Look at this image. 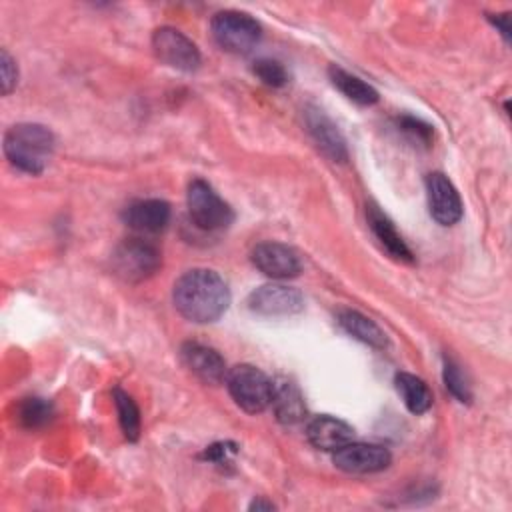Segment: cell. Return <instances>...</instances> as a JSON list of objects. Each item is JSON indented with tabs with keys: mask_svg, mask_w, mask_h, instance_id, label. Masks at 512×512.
Returning a JSON list of instances; mask_svg holds the SVG:
<instances>
[{
	"mask_svg": "<svg viewBox=\"0 0 512 512\" xmlns=\"http://www.w3.org/2000/svg\"><path fill=\"white\" fill-rule=\"evenodd\" d=\"M172 300L184 318L196 324H208L228 310L230 290L216 270L192 268L176 280Z\"/></svg>",
	"mask_w": 512,
	"mask_h": 512,
	"instance_id": "6da1fadb",
	"label": "cell"
},
{
	"mask_svg": "<svg viewBox=\"0 0 512 512\" xmlns=\"http://www.w3.org/2000/svg\"><path fill=\"white\" fill-rule=\"evenodd\" d=\"M54 152V134L34 122L14 124L4 134V154L12 166L26 174H40Z\"/></svg>",
	"mask_w": 512,
	"mask_h": 512,
	"instance_id": "7a4b0ae2",
	"label": "cell"
},
{
	"mask_svg": "<svg viewBox=\"0 0 512 512\" xmlns=\"http://www.w3.org/2000/svg\"><path fill=\"white\" fill-rule=\"evenodd\" d=\"M112 272L124 282H142L150 278L162 264L160 250L140 236H132L122 240L112 256Z\"/></svg>",
	"mask_w": 512,
	"mask_h": 512,
	"instance_id": "3957f363",
	"label": "cell"
},
{
	"mask_svg": "<svg viewBox=\"0 0 512 512\" xmlns=\"http://www.w3.org/2000/svg\"><path fill=\"white\" fill-rule=\"evenodd\" d=\"M210 28L216 44L232 54L252 52L262 38V26L250 14L238 10L216 12Z\"/></svg>",
	"mask_w": 512,
	"mask_h": 512,
	"instance_id": "277c9868",
	"label": "cell"
},
{
	"mask_svg": "<svg viewBox=\"0 0 512 512\" xmlns=\"http://www.w3.org/2000/svg\"><path fill=\"white\" fill-rule=\"evenodd\" d=\"M186 206H188V216L192 224L206 232L224 230L234 220V212L230 204L224 202L216 194V190L200 178L190 182L186 192Z\"/></svg>",
	"mask_w": 512,
	"mask_h": 512,
	"instance_id": "5b68a950",
	"label": "cell"
},
{
	"mask_svg": "<svg viewBox=\"0 0 512 512\" xmlns=\"http://www.w3.org/2000/svg\"><path fill=\"white\" fill-rule=\"evenodd\" d=\"M226 386L232 400L248 414H258L270 406L272 380L252 364H238L228 370Z\"/></svg>",
	"mask_w": 512,
	"mask_h": 512,
	"instance_id": "8992f818",
	"label": "cell"
},
{
	"mask_svg": "<svg viewBox=\"0 0 512 512\" xmlns=\"http://www.w3.org/2000/svg\"><path fill=\"white\" fill-rule=\"evenodd\" d=\"M152 50L160 62L182 72H194L202 62L198 46L184 32L172 26L154 30Z\"/></svg>",
	"mask_w": 512,
	"mask_h": 512,
	"instance_id": "52a82bcc",
	"label": "cell"
},
{
	"mask_svg": "<svg viewBox=\"0 0 512 512\" xmlns=\"http://www.w3.org/2000/svg\"><path fill=\"white\" fill-rule=\"evenodd\" d=\"M252 264L274 280L294 278L302 270V260L298 252L282 242H260L250 252Z\"/></svg>",
	"mask_w": 512,
	"mask_h": 512,
	"instance_id": "ba28073f",
	"label": "cell"
},
{
	"mask_svg": "<svg viewBox=\"0 0 512 512\" xmlns=\"http://www.w3.org/2000/svg\"><path fill=\"white\" fill-rule=\"evenodd\" d=\"M246 304L260 316H292L304 308V296L292 286L264 284L250 292Z\"/></svg>",
	"mask_w": 512,
	"mask_h": 512,
	"instance_id": "9c48e42d",
	"label": "cell"
},
{
	"mask_svg": "<svg viewBox=\"0 0 512 512\" xmlns=\"http://www.w3.org/2000/svg\"><path fill=\"white\" fill-rule=\"evenodd\" d=\"M334 466L348 474H374L390 466V452L378 444L348 442L332 456Z\"/></svg>",
	"mask_w": 512,
	"mask_h": 512,
	"instance_id": "30bf717a",
	"label": "cell"
},
{
	"mask_svg": "<svg viewBox=\"0 0 512 512\" xmlns=\"http://www.w3.org/2000/svg\"><path fill=\"white\" fill-rule=\"evenodd\" d=\"M426 198L430 216L442 224L452 226L462 218V200L456 186L442 172H430L426 176Z\"/></svg>",
	"mask_w": 512,
	"mask_h": 512,
	"instance_id": "8fae6325",
	"label": "cell"
},
{
	"mask_svg": "<svg viewBox=\"0 0 512 512\" xmlns=\"http://www.w3.org/2000/svg\"><path fill=\"white\" fill-rule=\"evenodd\" d=\"M304 124L316 146L334 162H344L348 158L346 140L332 118L318 106H306L302 110Z\"/></svg>",
	"mask_w": 512,
	"mask_h": 512,
	"instance_id": "7c38bea8",
	"label": "cell"
},
{
	"mask_svg": "<svg viewBox=\"0 0 512 512\" xmlns=\"http://www.w3.org/2000/svg\"><path fill=\"white\" fill-rule=\"evenodd\" d=\"M122 220L138 234H158L170 222V204L160 198L134 200L124 208Z\"/></svg>",
	"mask_w": 512,
	"mask_h": 512,
	"instance_id": "4fadbf2b",
	"label": "cell"
},
{
	"mask_svg": "<svg viewBox=\"0 0 512 512\" xmlns=\"http://www.w3.org/2000/svg\"><path fill=\"white\" fill-rule=\"evenodd\" d=\"M180 356L186 368L204 384H220L228 374L224 358L206 344L184 342L180 348Z\"/></svg>",
	"mask_w": 512,
	"mask_h": 512,
	"instance_id": "5bb4252c",
	"label": "cell"
},
{
	"mask_svg": "<svg viewBox=\"0 0 512 512\" xmlns=\"http://www.w3.org/2000/svg\"><path fill=\"white\" fill-rule=\"evenodd\" d=\"M308 442L324 452H336L354 438V428L334 416H318L306 428Z\"/></svg>",
	"mask_w": 512,
	"mask_h": 512,
	"instance_id": "9a60e30c",
	"label": "cell"
},
{
	"mask_svg": "<svg viewBox=\"0 0 512 512\" xmlns=\"http://www.w3.org/2000/svg\"><path fill=\"white\" fill-rule=\"evenodd\" d=\"M366 218H368V226L372 230V234L378 238V242L382 244V248L396 260L400 262H414V254L408 248V244L404 242L402 234L396 230L394 222L374 204H370L366 208Z\"/></svg>",
	"mask_w": 512,
	"mask_h": 512,
	"instance_id": "2e32d148",
	"label": "cell"
},
{
	"mask_svg": "<svg viewBox=\"0 0 512 512\" xmlns=\"http://www.w3.org/2000/svg\"><path fill=\"white\" fill-rule=\"evenodd\" d=\"M270 406L274 408L276 420L288 426L298 424L306 416L304 396L300 394L298 386L286 378H278L272 382Z\"/></svg>",
	"mask_w": 512,
	"mask_h": 512,
	"instance_id": "e0dca14e",
	"label": "cell"
},
{
	"mask_svg": "<svg viewBox=\"0 0 512 512\" xmlns=\"http://www.w3.org/2000/svg\"><path fill=\"white\" fill-rule=\"evenodd\" d=\"M338 324L356 340L372 346V348H386L388 338L384 330L370 320L368 316L356 312V310H340L338 312Z\"/></svg>",
	"mask_w": 512,
	"mask_h": 512,
	"instance_id": "ac0fdd59",
	"label": "cell"
},
{
	"mask_svg": "<svg viewBox=\"0 0 512 512\" xmlns=\"http://www.w3.org/2000/svg\"><path fill=\"white\" fill-rule=\"evenodd\" d=\"M396 392L400 394L404 406L412 414H424L432 406V392L426 382L410 372H398L394 378Z\"/></svg>",
	"mask_w": 512,
	"mask_h": 512,
	"instance_id": "d6986e66",
	"label": "cell"
},
{
	"mask_svg": "<svg viewBox=\"0 0 512 512\" xmlns=\"http://www.w3.org/2000/svg\"><path fill=\"white\" fill-rule=\"evenodd\" d=\"M328 76L332 80V84L352 102L360 104V106H372L378 102V92L368 84L364 82L362 78L346 72L344 68L332 64L328 68Z\"/></svg>",
	"mask_w": 512,
	"mask_h": 512,
	"instance_id": "ffe728a7",
	"label": "cell"
},
{
	"mask_svg": "<svg viewBox=\"0 0 512 512\" xmlns=\"http://www.w3.org/2000/svg\"><path fill=\"white\" fill-rule=\"evenodd\" d=\"M112 398H114V406L118 412V422L124 438L130 442H136L140 436V410L136 402L122 388H114Z\"/></svg>",
	"mask_w": 512,
	"mask_h": 512,
	"instance_id": "44dd1931",
	"label": "cell"
},
{
	"mask_svg": "<svg viewBox=\"0 0 512 512\" xmlns=\"http://www.w3.org/2000/svg\"><path fill=\"white\" fill-rule=\"evenodd\" d=\"M54 416V406L46 398H24L18 406V420L28 430H38L46 426Z\"/></svg>",
	"mask_w": 512,
	"mask_h": 512,
	"instance_id": "7402d4cb",
	"label": "cell"
},
{
	"mask_svg": "<svg viewBox=\"0 0 512 512\" xmlns=\"http://www.w3.org/2000/svg\"><path fill=\"white\" fill-rule=\"evenodd\" d=\"M442 376H444V384H446V390L462 404H468L472 400V390H470V382L468 378L464 376L462 368L452 360V358H444V370H442Z\"/></svg>",
	"mask_w": 512,
	"mask_h": 512,
	"instance_id": "603a6c76",
	"label": "cell"
},
{
	"mask_svg": "<svg viewBox=\"0 0 512 512\" xmlns=\"http://www.w3.org/2000/svg\"><path fill=\"white\" fill-rule=\"evenodd\" d=\"M252 72L256 74V78L262 84H266L270 88H280L288 82L286 68L278 60H272V58H258L252 64Z\"/></svg>",
	"mask_w": 512,
	"mask_h": 512,
	"instance_id": "cb8c5ba5",
	"label": "cell"
},
{
	"mask_svg": "<svg viewBox=\"0 0 512 512\" xmlns=\"http://www.w3.org/2000/svg\"><path fill=\"white\" fill-rule=\"evenodd\" d=\"M398 128L402 132H406L410 138H414L416 142H422V144H428L430 138H432V126L426 124L424 120L420 118H414V116H400L398 120Z\"/></svg>",
	"mask_w": 512,
	"mask_h": 512,
	"instance_id": "d4e9b609",
	"label": "cell"
},
{
	"mask_svg": "<svg viewBox=\"0 0 512 512\" xmlns=\"http://www.w3.org/2000/svg\"><path fill=\"white\" fill-rule=\"evenodd\" d=\"M236 452H238V446L234 442H216L206 446V450L202 452V458L216 466H226L234 460Z\"/></svg>",
	"mask_w": 512,
	"mask_h": 512,
	"instance_id": "484cf974",
	"label": "cell"
},
{
	"mask_svg": "<svg viewBox=\"0 0 512 512\" xmlns=\"http://www.w3.org/2000/svg\"><path fill=\"white\" fill-rule=\"evenodd\" d=\"M0 84H2V94L8 96L18 82V68L14 58L8 54V50H0Z\"/></svg>",
	"mask_w": 512,
	"mask_h": 512,
	"instance_id": "4316f807",
	"label": "cell"
},
{
	"mask_svg": "<svg viewBox=\"0 0 512 512\" xmlns=\"http://www.w3.org/2000/svg\"><path fill=\"white\" fill-rule=\"evenodd\" d=\"M494 22V26L502 32V36L506 40H510V16L508 14H502V16H496V18H490Z\"/></svg>",
	"mask_w": 512,
	"mask_h": 512,
	"instance_id": "83f0119b",
	"label": "cell"
},
{
	"mask_svg": "<svg viewBox=\"0 0 512 512\" xmlns=\"http://www.w3.org/2000/svg\"><path fill=\"white\" fill-rule=\"evenodd\" d=\"M248 508H250V510H274V504H272V502H268V500L256 498Z\"/></svg>",
	"mask_w": 512,
	"mask_h": 512,
	"instance_id": "f1b7e54d",
	"label": "cell"
}]
</instances>
